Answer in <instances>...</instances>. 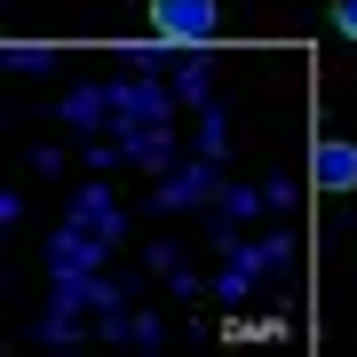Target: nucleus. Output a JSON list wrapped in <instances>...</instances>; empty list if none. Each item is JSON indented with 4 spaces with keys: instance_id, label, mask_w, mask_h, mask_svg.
I'll list each match as a JSON object with an SVG mask.
<instances>
[{
    "instance_id": "1",
    "label": "nucleus",
    "mask_w": 357,
    "mask_h": 357,
    "mask_svg": "<svg viewBox=\"0 0 357 357\" xmlns=\"http://www.w3.org/2000/svg\"><path fill=\"white\" fill-rule=\"evenodd\" d=\"M151 32L159 40H215L222 32V8H215V0H151Z\"/></svg>"
},
{
    "instance_id": "2",
    "label": "nucleus",
    "mask_w": 357,
    "mask_h": 357,
    "mask_svg": "<svg viewBox=\"0 0 357 357\" xmlns=\"http://www.w3.org/2000/svg\"><path fill=\"white\" fill-rule=\"evenodd\" d=\"M310 183H318V191H357V143L326 135L318 151H310Z\"/></svg>"
},
{
    "instance_id": "3",
    "label": "nucleus",
    "mask_w": 357,
    "mask_h": 357,
    "mask_svg": "<svg viewBox=\"0 0 357 357\" xmlns=\"http://www.w3.org/2000/svg\"><path fill=\"white\" fill-rule=\"evenodd\" d=\"M333 32H342V40H357V0H333Z\"/></svg>"
}]
</instances>
